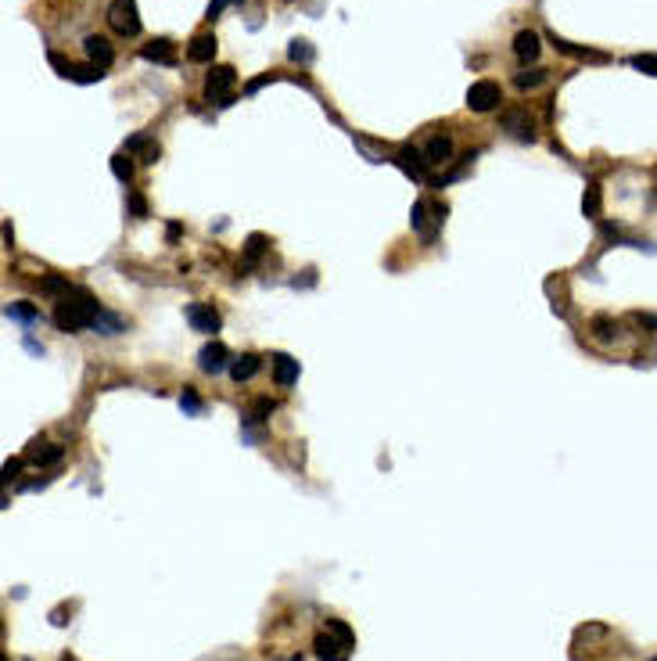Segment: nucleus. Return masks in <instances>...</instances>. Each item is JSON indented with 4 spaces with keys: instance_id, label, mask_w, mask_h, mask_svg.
Segmentation results:
<instances>
[{
    "instance_id": "nucleus-1",
    "label": "nucleus",
    "mask_w": 657,
    "mask_h": 661,
    "mask_svg": "<svg viewBox=\"0 0 657 661\" xmlns=\"http://www.w3.org/2000/svg\"><path fill=\"white\" fill-rule=\"evenodd\" d=\"M98 317H101L98 299H93L90 292H83V288H72L54 306V324H58V331H68V334L93 327V324H98Z\"/></svg>"
},
{
    "instance_id": "nucleus-2",
    "label": "nucleus",
    "mask_w": 657,
    "mask_h": 661,
    "mask_svg": "<svg viewBox=\"0 0 657 661\" xmlns=\"http://www.w3.org/2000/svg\"><path fill=\"white\" fill-rule=\"evenodd\" d=\"M108 26H112L119 36H137V33H140L137 0H112V4H108Z\"/></svg>"
},
{
    "instance_id": "nucleus-3",
    "label": "nucleus",
    "mask_w": 657,
    "mask_h": 661,
    "mask_svg": "<svg viewBox=\"0 0 657 661\" xmlns=\"http://www.w3.org/2000/svg\"><path fill=\"white\" fill-rule=\"evenodd\" d=\"M500 101H503V90L496 79H478L467 86V108L471 112H492L500 108Z\"/></svg>"
},
{
    "instance_id": "nucleus-4",
    "label": "nucleus",
    "mask_w": 657,
    "mask_h": 661,
    "mask_svg": "<svg viewBox=\"0 0 657 661\" xmlns=\"http://www.w3.org/2000/svg\"><path fill=\"white\" fill-rule=\"evenodd\" d=\"M234 83H237V72L230 65H212V72L205 76V98L219 101V105H230V86Z\"/></svg>"
},
{
    "instance_id": "nucleus-5",
    "label": "nucleus",
    "mask_w": 657,
    "mask_h": 661,
    "mask_svg": "<svg viewBox=\"0 0 657 661\" xmlns=\"http://www.w3.org/2000/svg\"><path fill=\"white\" fill-rule=\"evenodd\" d=\"M187 324H191L195 331H205V334H212V331H219V313L212 309V306H202V302H191L187 306Z\"/></svg>"
},
{
    "instance_id": "nucleus-6",
    "label": "nucleus",
    "mask_w": 657,
    "mask_h": 661,
    "mask_svg": "<svg viewBox=\"0 0 657 661\" xmlns=\"http://www.w3.org/2000/svg\"><path fill=\"white\" fill-rule=\"evenodd\" d=\"M500 126L510 133V137H517V140H532L535 133H532V119H528V112H521V108H507L503 116H500Z\"/></svg>"
},
{
    "instance_id": "nucleus-7",
    "label": "nucleus",
    "mask_w": 657,
    "mask_h": 661,
    "mask_svg": "<svg viewBox=\"0 0 657 661\" xmlns=\"http://www.w3.org/2000/svg\"><path fill=\"white\" fill-rule=\"evenodd\" d=\"M198 367H202L205 374H219L223 367H230V352H227V345H223V342L205 345V349L198 352Z\"/></svg>"
},
{
    "instance_id": "nucleus-8",
    "label": "nucleus",
    "mask_w": 657,
    "mask_h": 661,
    "mask_svg": "<svg viewBox=\"0 0 657 661\" xmlns=\"http://www.w3.org/2000/svg\"><path fill=\"white\" fill-rule=\"evenodd\" d=\"M83 51H86V58L98 65L101 72L115 61V51H112V43H108L105 36H86V40H83Z\"/></svg>"
},
{
    "instance_id": "nucleus-9",
    "label": "nucleus",
    "mask_w": 657,
    "mask_h": 661,
    "mask_svg": "<svg viewBox=\"0 0 657 661\" xmlns=\"http://www.w3.org/2000/svg\"><path fill=\"white\" fill-rule=\"evenodd\" d=\"M140 54H144L148 61H155V65H176V43H172L169 36H158V40L144 43Z\"/></svg>"
},
{
    "instance_id": "nucleus-10",
    "label": "nucleus",
    "mask_w": 657,
    "mask_h": 661,
    "mask_svg": "<svg viewBox=\"0 0 657 661\" xmlns=\"http://www.w3.org/2000/svg\"><path fill=\"white\" fill-rule=\"evenodd\" d=\"M449 158H452V137L435 133V137L424 144V162H428V165H445Z\"/></svg>"
},
{
    "instance_id": "nucleus-11",
    "label": "nucleus",
    "mask_w": 657,
    "mask_h": 661,
    "mask_svg": "<svg viewBox=\"0 0 657 661\" xmlns=\"http://www.w3.org/2000/svg\"><path fill=\"white\" fill-rule=\"evenodd\" d=\"M313 647H316V657H320V661H345L348 650H352V647H345V643H341L338 636H331V632H320Z\"/></svg>"
},
{
    "instance_id": "nucleus-12",
    "label": "nucleus",
    "mask_w": 657,
    "mask_h": 661,
    "mask_svg": "<svg viewBox=\"0 0 657 661\" xmlns=\"http://www.w3.org/2000/svg\"><path fill=\"white\" fill-rule=\"evenodd\" d=\"M273 381H276L280 389L295 385V381H299V359H291V356H284V352H276V356H273Z\"/></svg>"
},
{
    "instance_id": "nucleus-13",
    "label": "nucleus",
    "mask_w": 657,
    "mask_h": 661,
    "mask_svg": "<svg viewBox=\"0 0 657 661\" xmlns=\"http://www.w3.org/2000/svg\"><path fill=\"white\" fill-rule=\"evenodd\" d=\"M539 51H542V40H539V33L535 29H521L517 36H514V54L528 65V61H535L539 58Z\"/></svg>"
},
{
    "instance_id": "nucleus-14",
    "label": "nucleus",
    "mask_w": 657,
    "mask_h": 661,
    "mask_svg": "<svg viewBox=\"0 0 657 661\" xmlns=\"http://www.w3.org/2000/svg\"><path fill=\"white\" fill-rule=\"evenodd\" d=\"M187 58L198 61V65H209V61L216 58V36H212V33H198V36L191 40V47H187Z\"/></svg>"
},
{
    "instance_id": "nucleus-15",
    "label": "nucleus",
    "mask_w": 657,
    "mask_h": 661,
    "mask_svg": "<svg viewBox=\"0 0 657 661\" xmlns=\"http://www.w3.org/2000/svg\"><path fill=\"white\" fill-rule=\"evenodd\" d=\"M255 370H259V356L255 352H244V356L230 359V377H234V381H252Z\"/></svg>"
},
{
    "instance_id": "nucleus-16",
    "label": "nucleus",
    "mask_w": 657,
    "mask_h": 661,
    "mask_svg": "<svg viewBox=\"0 0 657 661\" xmlns=\"http://www.w3.org/2000/svg\"><path fill=\"white\" fill-rule=\"evenodd\" d=\"M61 456H65V446H58V442H47V446H33V449H29V460H33L36 467H51V463H61Z\"/></svg>"
},
{
    "instance_id": "nucleus-17",
    "label": "nucleus",
    "mask_w": 657,
    "mask_h": 661,
    "mask_svg": "<svg viewBox=\"0 0 657 661\" xmlns=\"http://www.w3.org/2000/svg\"><path fill=\"white\" fill-rule=\"evenodd\" d=\"M399 165H403L413 180H424V165H428V162H424V151L403 148V151H399Z\"/></svg>"
},
{
    "instance_id": "nucleus-18",
    "label": "nucleus",
    "mask_w": 657,
    "mask_h": 661,
    "mask_svg": "<svg viewBox=\"0 0 657 661\" xmlns=\"http://www.w3.org/2000/svg\"><path fill=\"white\" fill-rule=\"evenodd\" d=\"M410 227H413V230H420L424 245H431V241H435V234L428 230V202H413V212H410Z\"/></svg>"
},
{
    "instance_id": "nucleus-19",
    "label": "nucleus",
    "mask_w": 657,
    "mask_h": 661,
    "mask_svg": "<svg viewBox=\"0 0 657 661\" xmlns=\"http://www.w3.org/2000/svg\"><path fill=\"white\" fill-rule=\"evenodd\" d=\"M593 334H596L600 342H614V338H618V324H614L611 317H593Z\"/></svg>"
},
{
    "instance_id": "nucleus-20",
    "label": "nucleus",
    "mask_w": 657,
    "mask_h": 661,
    "mask_svg": "<svg viewBox=\"0 0 657 661\" xmlns=\"http://www.w3.org/2000/svg\"><path fill=\"white\" fill-rule=\"evenodd\" d=\"M327 632H331V636H338V640H341L345 647H352V643H356L352 629H348V625H345L341 618H327Z\"/></svg>"
},
{
    "instance_id": "nucleus-21",
    "label": "nucleus",
    "mask_w": 657,
    "mask_h": 661,
    "mask_svg": "<svg viewBox=\"0 0 657 661\" xmlns=\"http://www.w3.org/2000/svg\"><path fill=\"white\" fill-rule=\"evenodd\" d=\"M40 288H43L47 295H68V292H72V288H68V280H65V277H54V273L40 280Z\"/></svg>"
},
{
    "instance_id": "nucleus-22",
    "label": "nucleus",
    "mask_w": 657,
    "mask_h": 661,
    "mask_svg": "<svg viewBox=\"0 0 657 661\" xmlns=\"http://www.w3.org/2000/svg\"><path fill=\"white\" fill-rule=\"evenodd\" d=\"M101 76H105V72H101L98 65H83V68H72L68 79H72V83H98Z\"/></svg>"
},
{
    "instance_id": "nucleus-23",
    "label": "nucleus",
    "mask_w": 657,
    "mask_h": 661,
    "mask_svg": "<svg viewBox=\"0 0 657 661\" xmlns=\"http://www.w3.org/2000/svg\"><path fill=\"white\" fill-rule=\"evenodd\" d=\"M542 79H546V72H542V68H532V72L524 68V72H517V79H514V83H517V90H532V86H539Z\"/></svg>"
},
{
    "instance_id": "nucleus-24",
    "label": "nucleus",
    "mask_w": 657,
    "mask_h": 661,
    "mask_svg": "<svg viewBox=\"0 0 657 661\" xmlns=\"http://www.w3.org/2000/svg\"><path fill=\"white\" fill-rule=\"evenodd\" d=\"M112 173H115V180L130 183V176H133V165H130V158H126V155H112Z\"/></svg>"
},
{
    "instance_id": "nucleus-25",
    "label": "nucleus",
    "mask_w": 657,
    "mask_h": 661,
    "mask_svg": "<svg viewBox=\"0 0 657 661\" xmlns=\"http://www.w3.org/2000/svg\"><path fill=\"white\" fill-rule=\"evenodd\" d=\"M4 313H8V317H15V320H40V313H36L29 302H11Z\"/></svg>"
},
{
    "instance_id": "nucleus-26",
    "label": "nucleus",
    "mask_w": 657,
    "mask_h": 661,
    "mask_svg": "<svg viewBox=\"0 0 657 661\" xmlns=\"http://www.w3.org/2000/svg\"><path fill=\"white\" fill-rule=\"evenodd\" d=\"M93 327H98L101 334H119V331H123V320H119V317H108V313L101 309V317H98V324H93Z\"/></svg>"
},
{
    "instance_id": "nucleus-27",
    "label": "nucleus",
    "mask_w": 657,
    "mask_h": 661,
    "mask_svg": "<svg viewBox=\"0 0 657 661\" xmlns=\"http://www.w3.org/2000/svg\"><path fill=\"white\" fill-rule=\"evenodd\" d=\"M582 212H586V216H596V212H600V191H596V187H586V195H582Z\"/></svg>"
},
{
    "instance_id": "nucleus-28",
    "label": "nucleus",
    "mask_w": 657,
    "mask_h": 661,
    "mask_svg": "<svg viewBox=\"0 0 657 661\" xmlns=\"http://www.w3.org/2000/svg\"><path fill=\"white\" fill-rule=\"evenodd\" d=\"M632 68H639L646 76H657V54H636L632 58Z\"/></svg>"
},
{
    "instance_id": "nucleus-29",
    "label": "nucleus",
    "mask_w": 657,
    "mask_h": 661,
    "mask_svg": "<svg viewBox=\"0 0 657 661\" xmlns=\"http://www.w3.org/2000/svg\"><path fill=\"white\" fill-rule=\"evenodd\" d=\"M288 54H291V61H313V47H309L306 40H295V43L288 47Z\"/></svg>"
},
{
    "instance_id": "nucleus-30",
    "label": "nucleus",
    "mask_w": 657,
    "mask_h": 661,
    "mask_svg": "<svg viewBox=\"0 0 657 661\" xmlns=\"http://www.w3.org/2000/svg\"><path fill=\"white\" fill-rule=\"evenodd\" d=\"M244 252H248V259H259V255L266 252V237H262V234H252L248 245H244Z\"/></svg>"
},
{
    "instance_id": "nucleus-31",
    "label": "nucleus",
    "mask_w": 657,
    "mask_h": 661,
    "mask_svg": "<svg viewBox=\"0 0 657 661\" xmlns=\"http://www.w3.org/2000/svg\"><path fill=\"white\" fill-rule=\"evenodd\" d=\"M180 406H183L187 414H198V410H202V399H198L195 392H183V396H180Z\"/></svg>"
},
{
    "instance_id": "nucleus-32",
    "label": "nucleus",
    "mask_w": 657,
    "mask_h": 661,
    "mask_svg": "<svg viewBox=\"0 0 657 661\" xmlns=\"http://www.w3.org/2000/svg\"><path fill=\"white\" fill-rule=\"evenodd\" d=\"M148 144H151V137H148V133H137V137H130V140H126V148H130V151H144Z\"/></svg>"
},
{
    "instance_id": "nucleus-33",
    "label": "nucleus",
    "mask_w": 657,
    "mask_h": 661,
    "mask_svg": "<svg viewBox=\"0 0 657 661\" xmlns=\"http://www.w3.org/2000/svg\"><path fill=\"white\" fill-rule=\"evenodd\" d=\"M269 410H273V403H269V399H259V403H255V410H252V417H248V421H262V417H266V414H269Z\"/></svg>"
},
{
    "instance_id": "nucleus-34",
    "label": "nucleus",
    "mask_w": 657,
    "mask_h": 661,
    "mask_svg": "<svg viewBox=\"0 0 657 661\" xmlns=\"http://www.w3.org/2000/svg\"><path fill=\"white\" fill-rule=\"evenodd\" d=\"M130 209H133V216H148V205H144V198H140V195H133V198H130Z\"/></svg>"
},
{
    "instance_id": "nucleus-35",
    "label": "nucleus",
    "mask_w": 657,
    "mask_h": 661,
    "mask_svg": "<svg viewBox=\"0 0 657 661\" xmlns=\"http://www.w3.org/2000/svg\"><path fill=\"white\" fill-rule=\"evenodd\" d=\"M19 471H22V460H8V463H4V475H8V478H15Z\"/></svg>"
},
{
    "instance_id": "nucleus-36",
    "label": "nucleus",
    "mask_w": 657,
    "mask_h": 661,
    "mask_svg": "<svg viewBox=\"0 0 657 661\" xmlns=\"http://www.w3.org/2000/svg\"><path fill=\"white\" fill-rule=\"evenodd\" d=\"M223 4H230V0H212V4H209V19H216V15H219V8H223Z\"/></svg>"
},
{
    "instance_id": "nucleus-37",
    "label": "nucleus",
    "mask_w": 657,
    "mask_h": 661,
    "mask_svg": "<svg viewBox=\"0 0 657 661\" xmlns=\"http://www.w3.org/2000/svg\"><path fill=\"white\" fill-rule=\"evenodd\" d=\"M165 237L176 241V237H180V223H169V227H165Z\"/></svg>"
},
{
    "instance_id": "nucleus-38",
    "label": "nucleus",
    "mask_w": 657,
    "mask_h": 661,
    "mask_svg": "<svg viewBox=\"0 0 657 661\" xmlns=\"http://www.w3.org/2000/svg\"><path fill=\"white\" fill-rule=\"evenodd\" d=\"M636 320L646 324V327H657V317H643V313H636Z\"/></svg>"
},
{
    "instance_id": "nucleus-39",
    "label": "nucleus",
    "mask_w": 657,
    "mask_h": 661,
    "mask_svg": "<svg viewBox=\"0 0 657 661\" xmlns=\"http://www.w3.org/2000/svg\"><path fill=\"white\" fill-rule=\"evenodd\" d=\"M653 661H657V657H653Z\"/></svg>"
}]
</instances>
